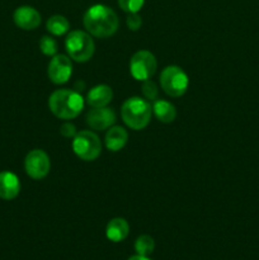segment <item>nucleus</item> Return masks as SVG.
Returning a JSON list of instances; mask_svg holds the SVG:
<instances>
[{
	"instance_id": "obj_11",
	"label": "nucleus",
	"mask_w": 259,
	"mask_h": 260,
	"mask_svg": "<svg viewBox=\"0 0 259 260\" xmlns=\"http://www.w3.org/2000/svg\"><path fill=\"white\" fill-rule=\"evenodd\" d=\"M13 20L20 29L33 30L41 24V14L33 7L23 5V7L15 9L14 14H13Z\"/></svg>"
},
{
	"instance_id": "obj_17",
	"label": "nucleus",
	"mask_w": 259,
	"mask_h": 260,
	"mask_svg": "<svg viewBox=\"0 0 259 260\" xmlns=\"http://www.w3.org/2000/svg\"><path fill=\"white\" fill-rule=\"evenodd\" d=\"M46 28H47V30L51 35L62 36L66 32H69L70 23H69V20L63 15L55 14L51 18H48L47 23H46Z\"/></svg>"
},
{
	"instance_id": "obj_8",
	"label": "nucleus",
	"mask_w": 259,
	"mask_h": 260,
	"mask_svg": "<svg viewBox=\"0 0 259 260\" xmlns=\"http://www.w3.org/2000/svg\"><path fill=\"white\" fill-rule=\"evenodd\" d=\"M24 169L28 177L40 180L47 177L51 169V161L48 155L43 150L36 149L27 154L24 160Z\"/></svg>"
},
{
	"instance_id": "obj_18",
	"label": "nucleus",
	"mask_w": 259,
	"mask_h": 260,
	"mask_svg": "<svg viewBox=\"0 0 259 260\" xmlns=\"http://www.w3.org/2000/svg\"><path fill=\"white\" fill-rule=\"evenodd\" d=\"M155 249V241L150 235H141L135 241V251L139 255L149 256Z\"/></svg>"
},
{
	"instance_id": "obj_20",
	"label": "nucleus",
	"mask_w": 259,
	"mask_h": 260,
	"mask_svg": "<svg viewBox=\"0 0 259 260\" xmlns=\"http://www.w3.org/2000/svg\"><path fill=\"white\" fill-rule=\"evenodd\" d=\"M142 94L146 98V101H156L157 94H159V89H157L156 84L151 80V79H147V80L142 81Z\"/></svg>"
},
{
	"instance_id": "obj_5",
	"label": "nucleus",
	"mask_w": 259,
	"mask_h": 260,
	"mask_svg": "<svg viewBox=\"0 0 259 260\" xmlns=\"http://www.w3.org/2000/svg\"><path fill=\"white\" fill-rule=\"evenodd\" d=\"M188 84V75L182 68L175 65L167 66L160 74V85L161 89L173 98L182 96L187 91Z\"/></svg>"
},
{
	"instance_id": "obj_2",
	"label": "nucleus",
	"mask_w": 259,
	"mask_h": 260,
	"mask_svg": "<svg viewBox=\"0 0 259 260\" xmlns=\"http://www.w3.org/2000/svg\"><path fill=\"white\" fill-rule=\"evenodd\" d=\"M51 112L60 119H73L84 109V99L79 91L71 89H58L48 99Z\"/></svg>"
},
{
	"instance_id": "obj_21",
	"label": "nucleus",
	"mask_w": 259,
	"mask_h": 260,
	"mask_svg": "<svg viewBox=\"0 0 259 260\" xmlns=\"http://www.w3.org/2000/svg\"><path fill=\"white\" fill-rule=\"evenodd\" d=\"M145 0H118V5L126 13H139L144 7Z\"/></svg>"
},
{
	"instance_id": "obj_19",
	"label": "nucleus",
	"mask_w": 259,
	"mask_h": 260,
	"mask_svg": "<svg viewBox=\"0 0 259 260\" xmlns=\"http://www.w3.org/2000/svg\"><path fill=\"white\" fill-rule=\"evenodd\" d=\"M40 48L43 55L55 56L57 53V43L51 36H43L40 41Z\"/></svg>"
},
{
	"instance_id": "obj_16",
	"label": "nucleus",
	"mask_w": 259,
	"mask_h": 260,
	"mask_svg": "<svg viewBox=\"0 0 259 260\" xmlns=\"http://www.w3.org/2000/svg\"><path fill=\"white\" fill-rule=\"evenodd\" d=\"M152 112L155 117L163 123H172L177 117V109L170 102L156 99L152 104Z\"/></svg>"
},
{
	"instance_id": "obj_9",
	"label": "nucleus",
	"mask_w": 259,
	"mask_h": 260,
	"mask_svg": "<svg viewBox=\"0 0 259 260\" xmlns=\"http://www.w3.org/2000/svg\"><path fill=\"white\" fill-rule=\"evenodd\" d=\"M47 74L53 84H65L73 74V62L66 55H55L48 63Z\"/></svg>"
},
{
	"instance_id": "obj_12",
	"label": "nucleus",
	"mask_w": 259,
	"mask_h": 260,
	"mask_svg": "<svg viewBox=\"0 0 259 260\" xmlns=\"http://www.w3.org/2000/svg\"><path fill=\"white\" fill-rule=\"evenodd\" d=\"M19 178L12 172H0V198L12 201L19 194Z\"/></svg>"
},
{
	"instance_id": "obj_3",
	"label": "nucleus",
	"mask_w": 259,
	"mask_h": 260,
	"mask_svg": "<svg viewBox=\"0 0 259 260\" xmlns=\"http://www.w3.org/2000/svg\"><path fill=\"white\" fill-rule=\"evenodd\" d=\"M151 114L152 107L146 99L140 96H132L122 104V119L130 128L135 131L146 128L151 119Z\"/></svg>"
},
{
	"instance_id": "obj_4",
	"label": "nucleus",
	"mask_w": 259,
	"mask_h": 260,
	"mask_svg": "<svg viewBox=\"0 0 259 260\" xmlns=\"http://www.w3.org/2000/svg\"><path fill=\"white\" fill-rule=\"evenodd\" d=\"M65 48L71 60L86 62L93 57L95 45L89 33L84 30H73L66 37Z\"/></svg>"
},
{
	"instance_id": "obj_13",
	"label": "nucleus",
	"mask_w": 259,
	"mask_h": 260,
	"mask_svg": "<svg viewBox=\"0 0 259 260\" xmlns=\"http://www.w3.org/2000/svg\"><path fill=\"white\" fill-rule=\"evenodd\" d=\"M112 98H113V91H112L111 86L101 84V85L93 86L89 90L88 95H86V102L91 108H99V107L108 106Z\"/></svg>"
},
{
	"instance_id": "obj_1",
	"label": "nucleus",
	"mask_w": 259,
	"mask_h": 260,
	"mask_svg": "<svg viewBox=\"0 0 259 260\" xmlns=\"http://www.w3.org/2000/svg\"><path fill=\"white\" fill-rule=\"evenodd\" d=\"M84 27L89 35L98 38H107L117 32L119 25L118 17L112 8L103 4H95L84 14Z\"/></svg>"
},
{
	"instance_id": "obj_22",
	"label": "nucleus",
	"mask_w": 259,
	"mask_h": 260,
	"mask_svg": "<svg viewBox=\"0 0 259 260\" xmlns=\"http://www.w3.org/2000/svg\"><path fill=\"white\" fill-rule=\"evenodd\" d=\"M126 23H127V27H128V29L137 30L141 28L142 19H141V17L137 14V13H130L128 17H127V19H126Z\"/></svg>"
},
{
	"instance_id": "obj_24",
	"label": "nucleus",
	"mask_w": 259,
	"mask_h": 260,
	"mask_svg": "<svg viewBox=\"0 0 259 260\" xmlns=\"http://www.w3.org/2000/svg\"><path fill=\"white\" fill-rule=\"evenodd\" d=\"M127 260H151L149 258V256H145V255H139V254H136V255L134 256H130Z\"/></svg>"
},
{
	"instance_id": "obj_14",
	"label": "nucleus",
	"mask_w": 259,
	"mask_h": 260,
	"mask_svg": "<svg viewBox=\"0 0 259 260\" xmlns=\"http://www.w3.org/2000/svg\"><path fill=\"white\" fill-rule=\"evenodd\" d=\"M130 225L124 218H112L106 228V236L112 243H121L128 236Z\"/></svg>"
},
{
	"instance_id": "obj_6",
	"label": "nucleus",
	"mask_w": 259,
	"mask_h": 260,
	"mask_svg": "<svg viewBox=\"0 0 259 260\" xmlns=\"http://www.w3.org/2000/svg\"><path fill=\"white\" fill-rule=\"evenodd\" d=\"M73 150L79 159L84 161H94L102 152V142L95 132L85 129L75 135Z\"/></svg>"
},
{
	"instance_id": "obj_7",
	"label": "nucleus",
	"mask_w": 259,
	"mask_h": 260,
	"mask_svg": "<svg viewBox=\"0 0 259 260\" xmlns=\"http://www.w3.org/2000/svg\"><path fill=\"white\" fill-rule=\"evenodd\" d=\"M157 61L150 51H137L130 61V71L136 80L145 81L156 73Z\"/></svg>"
},
{
	"instance_id": "obj_15",
	"label": "nucleus",
	"mask_w": 259,
	"mask_h": 260,
	"mask_svg": "<svg viewBox=\"0 0 259 260\" xmlns=\"http://www.w3.org/2000/svg\"><path fill=\"white\" fill-rule=\"evenodd\" d=\"M128 140V134L121 126H112L106 134V147L111 151L117 152L123 149Z\"/></svg>"
},
{
	"instance_id": "obj_23",
	"label": "nucleus",
	"mask_w": 259,
	"mask_h": 260,
	"mask_svg": "<svg viewBox=\"0 0 259 260\" xmlns=\"http://www.w3.org/2000/svg\"><path fill=\"white\" fill-rule=\"evenodd\" d=\"M60 134L62 135L63 137H66V139H70V137H75V135L78 134V132H76V127L74 126L73 123L65 122V123L60 127Z\"/></svg>"
},
{
	"instance_id": "obj_10",
	"label": "nucleus",
	"mask_w": 259,
	"mask_h": 260,
	"mask_svg": "<svg viewBox=\"0 0 259 260\" xmlns=\"http://www.w3.org/2000/svg\"><path fill=\"white\" fill-rule=\"evenodd\" d=\"M116 122V113L112 108L108 107H99L93 108L86 114V123L91 129L95 131H103L113 126Z\"/></svg>"
}]
</instances>
